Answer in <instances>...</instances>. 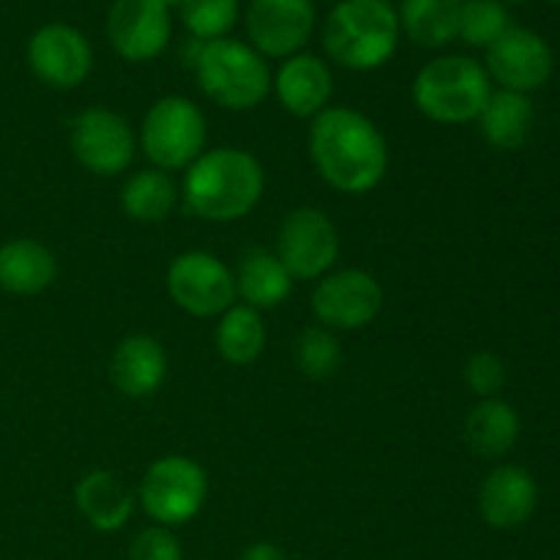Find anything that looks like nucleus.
I'll list each match as a JSON object with an SVG mask.
<instances>
[{
  "mask_svg": "<svg viewBox=\"0 0 560 560\" xmlns=\"http://www.w3.org/2000/svg\"><path fill=\"white\" fill-rule=\"evenodd\" d=\"M71 153L77 164L102 178H115L135 162L137 137L126 118L107 107H88L71 120Z\"/></svg>",
  "mask_w": 560,
  "mask_h": 560,
  "instance_id": "obj_11",
  "label": "nucleus"
},
{
  "mask_svg": "<svg viewBox=\"0 0 560 560\" xmlns=\"http://www.w3.org/2000/svg\"><path fill=\"white\" fill-rule=\"evenodd\" d=\"M293 284L295 279L290 277L277 252L268 249H249L241 257L238 271H235V293L257 312L282 306L293 293Z\"/></svg>",
  "mask_w": 560,
  "mask_h": 560,
  "instance_id": "obj_22",
  "label": "nucleus"
},
{
  "mask_svg": "<svg viewBox=\"0 0 560 560\" xmlns=\"http://www.w3.org/2000/svg\"><path fill=\"white\" fill-rule=\"evenodd\" d=\"M271 91L293 118H317L334 96V74L317 55L299 52L284 58L273 74Z\"/></svg>",
  "mask_w": 560,
  "mask_h": 560,
  "instance_id": "obj_17",
  "label": "nucleus"
},
{
  "mask_svg": "<svg viewBox=\"0 0 560 560\" xmlns=\"http://www.w3.org/2000/svg\"><path fill=\"white\" fill-rule=\"evenodd\" d=\"M170 9L156 0H115L107 14V38L129 63L159 58L170 44Z\"/></svg>",
  "mask_w": 560,
  "mask_h": 560,
  "instance_id": "obj_15",
  "label": "nucleus"
},
{
  "mask_svg": "<svg viewBox=\"0 0 560 560\" xmlns=\"http://www.w3.org/2000/svg\"><path fill=\"white\" fill-rule=\"evenodd\" d=\"M189 66L195 69L202 93L222 109L246 113L266 102L273 74L266 58L252 44L235 38H213L189 47Z\"/></svg>",
  "mask_w": 560,
  "mask_h": 560,
  "instance_id": "obj_3",
  "label": "nucleus"
},
{
  "mask_svg": "<svg viewBox=\"0 0 560 560\" xmlns=\"http://www.w3.org/2000/svg\"><path fill=\"white\" fill-rule=\"evenodd\" d=\"M315 31L312 0H252L246 33L262 58H293Z\"/></svg>",
  "mask_w": 560,
  "mask_h": 560,
  "instance_id": "obj_14",
  "label": "nucleus"
},
{
  "mask_svg": "<svg viewBox=\"0 0 560 560\" xmlns=\"http://www.w3.org/2000/svg\"><path fill=\"white\" fill-rule=\"evenodd\" d=\"M142 512L162 528H180L202 512L208 501V474L184 454H167L151 463L137 490Z\"/></svg>",
  "mask_w": 560,
  "mask_h": 560,
  "instance_id": "obj_7",
  "label": "nucleus"
},
{
  "mask_svg": "<svg viewBox=\"0 0 560 560\" xmlns=\"http://www.w3.org/2000/svg\"><path fill=\"white\" fill-rule=\"evenodd\" d=\"M339 364H342V345L328 328L312 326L295 339V366L301 375L326 381L339 370Z\"/></svg>",
  "mask_w": 560,
  "mask_h": 560,
  "instance_id": "obj_28",
  "label": "nucleus"
},
{
  "mask_svg": "<svg viewBox=\"0 0 560 560\" xmlns=\"http://www.w3.org/2000/svg\"><path fill=\"white\" fill-rule=\"evenodd\" d=\"M383 288L370 271L342 268L326 273L312 290V312L328 331H361L383 310Z\"/></svg>",
  "mask_w": 560,
  "mask_h": 560,
  "instance_id": "obj_10",
  "label": "nucleus"
},
{
  "mask_svg": "<svg viewBox=\"0 0 560 560\" xmlns=\"http://www.w3.org/2000/svg\"><path fill=\"white\" fill-rule=\"evenodd\" d=\"M58 277L52 249L36 238H11L0 246V290L11 295H38Z\"/></svg>",
  "mask_w": 560,
  "mask_h": 560,
  "instance_id": "obj_20",
  "label": "nucleus"
},
{
  "mask_svg": "<svg viewBox=\"0 0 560 560\" xmlns=\"http://www.w3.org/2000/svg\"><path fill=\"white\" fill-rule=\"evenodd\" d=\"M481 137L495 151H517L534 131L536 109L530 96L514 91H492L479 118Z\"/></svg>",
  "mask_w": 560,
  "mask_h": 560,
  "instance_id": "obj_23",
  "label": "nucleus"
},
{
  "mask_svg": "<svg viewBox=\"0 0 560 560\" xmlns=\"http://www.w3.org/2000/svg\"><path fill=\"white\" fill-rule=\"evenodd\" d=\"M492 96V80L468 55H441L413 80V104L424 118L443 126L470 124Z\"/></svg>",
  "mask_w": 560,
  "mask_h": 560,
  "instance_id": "obj_5",
  "label": "nucleus"
},
{
  "mask_svg": "<svg viewBox=\"0 0 560 560\" xmlns=\"http://www.w3.org/2000/svg\"><path fill=\"white\" fill-rule=\"evenodd\" d=\"M74 506L98 534H118L131 520L137 498L113 470H91L74 485Z\"/></svg>",
  "mask_w": 560,
  "mask_h": 560,
  "instance_id": "obj_19",
  "label": "nucleus"
},
{
  "mask_svg": "<svg viewBox=\"0 0 560 560\" xmlns=\"http://www.w3.org/2000/svg\"><path fill=\"white\" fill-rule=\"evenodd\" d=\"M550 3H560V0H550Z\"/></svg>",
  "mask_w": 560,
  "mask_h": 560,
  "instance_id": "obj_35",
  "label": "nucleus"
},
{
  "mask_svg": "<svg viewBox=\"0 0 560 560\" xmlns=\"http://www.w3.org/2000/svg\"><path fill=\"white\" fill-rule=\"evenodd\" d=\"M208 124L202 109L186 96H164L145 113L137 145L164 173L186 170L206 151Z\"/></svg>",
  "mask_w": 560,
  "mask_h": 560,
  "instance_id": "obj_6",
  "label": "nucleus"
},
{
  "mask_svg": "<svg viewBox=\"0 0 560 560\" xmlns=\"http://www.w3.org/2000/svg\"><path fill=\"white\" fill-rule=\"evenodd\" d=\"M399 16L388 0H342L323 25L328 58L350 71H375L399 44Z\"/></svg>",
  "mask_w": 560,
  "mask_h": 560,
  "instance_id": "obj_4",
  "label": "nucleus"
},
{
  "mask_svg": "<svg viewBox=\"0 0 560 560\" xmlns=\"http://www.w3.org/2000/svg\"><path fill=\"white\" fill-rule=\"evenodd\" d=\"M523 421L514 405L490 397L474 405L465 419V443L481 459H501L517 446Z\"/></svg>",
  "mask_w": 560,
  "mask_h": 560,
  "instance_id": "obj_21",
  "label": "nucleus"
},
{
  "mask_svg": "<svg viewBox=\"0 0 560 560\" xmlns=\"http://www.w3.org/2000/svg\"><path fill=\"white\" fill-rule=\"evenodd\" d=\"M539 506V485L520 465H498L479 487V514L490 528L517 530Z\"/></svg>",
  "mask_w": 560,
  "mask_h": 560,
  "instance_id": "obj_16",
  "label": "nucleus"
},
{
  "mask_svg": "<svg viewBox=\"0 0 560 560\" xmlns=\"http://www.w3.org/2000/svg\"><path fill=\"white\" fill-rule=\"evenodd\" d=\"M167 350L156 337L131 334L120 339L109 359V377L124 397H153L167 381Z\"/></svg>",
  "mask_w": 560,
  "mask_h": 560,
  "instance_id": "obj_18",
  "label": "nucleus"
},
{
  "mask_svg": "<svg viewBox=\"0 0 560 560\" xmlns=\"http://www.w3.org/2000/svg\"><path fill=\"white\" fill-rule=\"evenodd\" d=\"M463 0H402L399 31L424 49H441L459 36Z\"/></svg>",
  "mask_w": 560,
  "mask_h": 560,
  "instance_id": "obj_25",
  "label": "nucleus"
},
{
  "mask_svg": "<svg viewBox=\"0 0 560 560\" xmlns=\"http://www.w3.org/2000/svg\"><path fill=\"white\" fill-rule=\"evenodd\" d=\"M463 375L470 392L481 399L498 397L501 388L506 386V364H503L501 355L490 353V350H481V353L470 355L465 361Z\"/></svg>",
  "mask_w": 560,
  "mask_h": 560,
  "instance_id": "obj_30",
  "label": "nucleus"
},
{
  "mask_svg": "<svg viewBox=\"0 0 560 560\" xmlns=\"http://www.w3.org/2000/svg\"><path fill=\"white\" fill-rule=\"evenodd\" d=\"M501 3L503 5H506V3H520V0H501Z\"/></svg>",
  "mask_w": 560,
  "mask_h": 560,
  "instance_id": "obj_34",
  "label": "nucleus"
},
{
  "mask_svg": "<svg viewBox=\"0 0 560 560\" xmlns=\"http://www.w3.org/2000/svg\"><path fill=\"white\" fill-rule=\"evenodd\" d=\"M512 27L506 5L501 0H463L459 9V36L470 47H490Z\"/></svg>",
  "mask_w": 560,
  "mask_h": 560,
  "instance_id": "obj_27",
  "label": "nucleus"
},
{
  "mask_svg": "<svg viewBox=\"0 0 560 560\" xmlns=\"http://www.w3.org/2000/svg\"><path fill=\"white\" fill-rule=\"evenodd\" d=\"M317 175L342 195H370L388 170V142L375 120L353 107H326L310 126Z\"/></svg>",
  "mask_w": 560,
  "mask_h": 560,
  "instance_id": "obj_1",
  "label": "nucleus"
},
{
  "mask_svg": "<svg viewBox=\"0 0 560 560\" xmlns=\"http://www.w3.org/2000/svg\"><path fill=\"white\" fill-rule=\"evenodd\" d=\"M27 66L44 85L55 91H71L91 74V42L66 22H49L38 27L27 42Z\"/></svg>",
  "mask_w": 560,
  "mask_h": 560,
  "instance_id": "obj_13",
  "label": "nucleus"
},
{
  "mask_svg": "<svg viewBox=\"0 0 560 560\" xmlns=\"http://www.w3.org/2000/svg\"><path fill=\"white\" fill-rule=\"evenodd\" d=\"M129 560H184V547L173 530L153 525L131 539Z\"/></svg>",
  "mask_w": 560,
  "mask_h": 560,
  "instance_id": "obj_31",
  "label": "nucleus"
},
{
  "mask_svg": "<svg viewBox=\"0 0 560 560\" xmlns=\"http://www.w3.org/2000/svg\"><path fill=\"white\" fill-rule=\"evenodd\" d=\"M238 560H290V556L273 541H255L241 552Z\"/></svg>",
  "mask_w": 560,
  "mask_h": 560,
  "instance_id": "obj_32",
  "label": "nucleus"
},
{
  "mask_svg": "<svg viewBox=\"0 0 560 560\" xmlns=\"http://www.w3.org/2000/svg\"><path fill=\"white\" fill-rule=\"evenodd\" d=\"M339 230L320 208H295L284 217L277 235V257L290 277L301 282L323 279L339 260Z\"/></svg>",
  "mask_w": 560,
  "mask_h": 560,
  "instance_id": "obj_9",
  "label": "nucleus"
},
{
  "mask_svg": "<svg viewBox=\"0 0 560 560\" xmlns=\"http://www.w3.org/2000/svg\"><path fill=\"white\" fill-rule=\"evenodd\" d=\"M180 200V189L175 186L173 175L164 170L148 167L126 178L120 189V208L131 222L159 224L175 211Z\"/></svg>",
  "mask_w": 560,
  "mask_h": 560,
  "instance_id": "obj_24",
  "label": "nucleus"
},
{
  "mask_svg": "<svg viewBox=\"0 0 560 560\" xmlns=\"http://www.w3.org/2000/svg\"><path fill=\"white\" fill-rule=\"evenodd\" d=\"M266 323L257 310L246 304H233L228 312L219 315L217 334H213V342H217L219 355H222L228 364L233 366H249L266 350Z\"/></svg>",
  "mask_w": 560,
  "mask_h": 560,
  "instance_id": "obj_26",
  "label": "nucleus"
},
{
  "mask_svg": "<svg viewBox=\"0 0 560 560\" xmlns=\"http://www.w3.org/2000/svg\"><path fill=\"white\" fill-rule=\"evenodd\" d=\"M266 173L257 156L244 148H211L184 170L180 200L191 217L230 224L249 217L262 200Z\"/></svg>",
  "mask_w": 560,
  "mask_h": 560,
  "instance_id": "obj_2",
  "label": "nucleus"
},
{
  "mask_svg": "<svg viewBox=\"0 0 560 560\" xmlns=\"http://www.w3.org/2000/svg\"><path fill=\"white\" fill-rule=\"evenodd\" d=\"M487 74L501 91L534 93L552 77L556 55L545 36L528 27L512 25L495 44L487 47Z\"/></svg>",
  "mask_w": 560,
  "mask_h": 560,
  "instance_id": "obj_12",
  "label": "nucleus"
},
{
  "mask_svg": "<svg viewBox=\"0 0 560 560\" xmlns=\"http://www.w3.org/2000/svg\"><path fill=\"white\" fill-rule=\"evenodd\" d=\"M156 3H162L164 9H170V5H180V0H156Z\"/></svg>",
  "mask_w": 560,
  "mask_h": 560,
  "instance_id": "obj_33",
  "label": "nucleus"
},
{
  "mask_svg": "<svg viewBox=\"0 0 560 560\" xmlns=\"http://www.w3.org/2000/svg\"><path fill=\"white\" fill-rule=\"evenodd\" d=\"M180 20L197 42L224 38L238 20V0H180Z\"/></svg>",
  "mask_w": 560,
  "mask_h": 560,
  "instance_id": "obj_29",
  "label": "nucleus"
},
{
  "mask_svg": "<svg viewBox=\"0 0 560 560\" xmlns=\"http://www.w3.org/2000/svg\"><path fill=\"white\" fill-rule=\"evenodd\" d=\"M167 293L191 317H219L235 304V273L222 257L202 249L180 252L167 268Z\"/></svg>",
  "mask_w": 560,
  "mask_h": 560,
  "instance_id": "obj_8",
  "label": "nucleus"
}]
</instances>
